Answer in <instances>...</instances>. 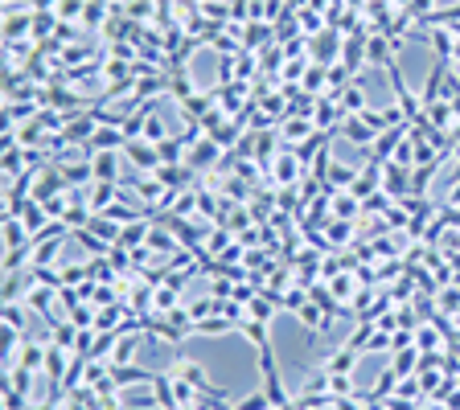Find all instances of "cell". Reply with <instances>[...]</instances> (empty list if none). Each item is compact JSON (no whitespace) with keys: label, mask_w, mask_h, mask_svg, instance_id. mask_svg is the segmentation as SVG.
I'll return each mask as SVG.
<instances>
[{"label":"cell","mask_w":460,"mask_h":410,"mask_svg":"<svg viewBox=\"0 0 460 410\" xmlns=\"http://www.w3.org/2000/svg\"><path fill=\"white\" fill-rule=\"evenodd\" d=\"M123 152L132 156V165H136V169H144V172L161 169V152H156V144H148V140H128Z\"/></svg>","instance_id":"1"},{"label":"cell","mask_w":460,"mask_h":410,"mask_svg":"<svg viewBox=\"0 0 460 410\" xmlns=\"http://www.w3.org/2000/svg\"><path fill=\"white\" fill-rule=\"evenodd\" d=\"M337 136L354 140V144H362L366 152H370V148H374V140H378V136H374V132H370V127H366L362 120H358V115H349L345 123H337Z\"/></svg>","instance_id":"2"},{"label":"cell","mask_w":460,"mask_h":410,"mask_svg":"<svg viewBox=\"0 0 460 410\" xmlns=\"http://www.w3.org/2000/svg\"><path fill=\"white\" fill-rule=\"evenodd\" d=\"M354 365H358V349L341 345L337 353H329V357H325V373H354Z\"/></svg>","instance_id":"3"},{"label":"cell","mask_w":460,"mask_h":410,"mask_svg":"<svg viewBox=\"0 0 460 410\" xmlns=\"http://www.w3.org/2000/svg\"><path fill=\"white\" fill-rule=\"evenodd\" d=\"M13 217H21L25 226H29V234H42V230H46L49 210L42 205V201H25V205H21V214H13Z\"/></svg>","instance_id":"4"},{"label":"cell","mask_w":460,"mask_h":410,"mask_svg":"<svg viewBox=\"0 0 460 410\" xmlns=\"http://www.w3.org/2000/svg\"><path fill=\"white\" fill-rule=\"evenodd\" d=\"M95 214H103V210H111L116 205V181H99L95 189H91V201H87Z\"/></svg>","instance_id":"5"},{"label":"cell","mask_w":460,"mask_h":410,"mask_svg":"<svg viewBox=\"0 0 460 410\" xmlns=\"http://www.w3.org/2000/svg\"><path fill=\"white\" fill-rule=\"evenodd\" d=\"M419 357H423V353H419L415 345H407V349H394V365H390V369H394L399 378H411L415 365H419Z\"/></svg>","instance_id":"6"},{"label":"cell","mask_w":460,"mask_h":410,"mask_svg":"<svg viewBox=\"0 0 460 410\" xmlns=\"http://www.w3.org/2000/svg\"><path fill=\"white\" fill-rule=\"evenodd\" d=\"M87 144L99 148V152H116L120 144H128V136H123V132H116V127H99V132L91 136V140H87Z\"/></svg>","instance_id":"7"},{"label":"cell","mask_w":460,"mask_h":410,"mask_svg":"<svg viewBox=\"0 0 460 410\" xmlns=\"http://www.w3.org/2000/svg\"><path fill=\"white\" fill-rule=\"evenodd\" d=\"M296 177H304V165H300V156L292 152V156H284V160L275 165V181H280V185H292Z\"/></svg>","instance_id":"8"},{"label":"cell","mask_w":460,"mask_h":410,"mask_svg":"<svg viewBox=\"0 0 460 410\" xmlns=\"http://www.w3.org/2000/svg\"><path fill=\"white\" fill-rule=\"evenodd\" d=\"M91 172H95V181H116L120 172H116V152H99L95 160H91Z\"/></svg>","instance_id":"9"},{"label":"cell","mask_w":460,"mask_h":410,"mask_svg":"<svg viewBox=\"0 0 460 410\" xmlns=\"http://www.w3.org/2000/svg\"><path fill=\"white\" fill-rule=\"evenodd\" d=\"M132 353H136V337H132V328H123L120 345H116V353H111V365H132Z\"/></svg>","instance_id":"10"},{"label":"cell","mask_w":460,"mask_h":410,"mask_svg":"<svg viewBox=\"0 0 460 410\" xmlns=\"http://www.w3.org/2000/svg\"><path fill=\"white\" fill-rule=\"evenodd\" d=\"M242 333H247V340H251L255 349H271V340H267V324H263V320H242Z\"/></svg>","instance_id":"11"},{"label":"cell","mask_w":460,"mask_h":410,"mask_svg":"<svg viewBox=\"0 0 460 410\" xmlns=\"http://www.w3.org/2000/svg\"><path fill=\"white\" fill-rule=\"evenodd\" d=\"M358 181V172L349 169V165H329V172H325V185L333 189V185H354Z\"/></svg>","instance_id":"12"},{"label":"cell","mask_w":460,"mask_h":410,"mask_svg":"<svg viewBox=\"0 0 460 410\" xmlns=\"http://www.w3.org/2000/svg\"><path fill=\"white\" fill-rule=\"evenodd\" d=\"M383 185H387V193H407V189H411V181H407V172L399 169V165H390L387 169V181H383Z\"/></svg>","instance_id":"13"},{"label":"cell","mask_w":460,"mask_h":410,"mask_svg":"<svg viewBox=\"0 0 460 410\" xmlns=\"http://www.w3.org/2000/svg\"><path fill=\"white\" fill-rule=\"evenodd\" d=\"M337 103H341V107H345V111H349V115H358V111H362V107H366V95H362V87H345V91H341V95H337Z\"/></svg>","instance_id":"14"},{"label":"cell","mask_w":460,"mask_h":410,"mask_svg":"<svg viewBox=\"0 0 460 410\" xmlns=\"http://www.w3.org/2000/svg\"><path fill=\"white\" fill-rule=\"evenodd\" d=\"M230 324H235V320H226V316H222V320H210V316H206V320H197L194 324V333H201V337H218V333H226Z\"/></svg>","instance_id":"15"},{"label":"cell","mask_w":460,"mask_h":410,"mask_svg":"<svg viewBox=\"0 0 460 410\" xmlns=\"http://www.w3.org/2000/svg\"><path fill=\"white\" fill-rule=\"evenodd\" d=\"M4 324L13 333H25V304H4Z\"/></svg>","instance_id":"16"},{"label":"cell","mask_w":460,"mask_h":410,"mask_svg":"<svg viewBox=\"0 0 460 410\" xmlns=\"http://www.w3.org/2000/svg\"><path fill=\"white\" fill-rule=\"evenodd\" d=\"M333 205H337V210H333V214H337V222H349V217H358V197H354V193H349V197H337Z\"/></svg>","instance_id":"17"},{"label":"cell","mask_w":460,"mask_h":410,"mask_svg":"<svg viewBox=\"0 0 460 410\" xmlns=\"http://www.w3.org/2000/svg\"><path fill=\"white\" fill-rule=\"evenodd\" d=\"M152 304H156L161 312H173V308H177V288H156Z\"/></svg>","instance_id":"18"},{"label":"cell","mask_w":460,"mask_h":410,"mask_svg":"<svg viewBox=\"0 0 460 410\" xmlns=\"http://www.w3.org/2000/svg\"><path fill=\"white\" fill-rule=\"evenodd\" d=\"M70 324H78V328H95V316H91V308L70 304Z\"/></svg>","instance_id":"19"},{"label":"cell","mask_w":460,"mask_h":410,"mask_svg":"<svg viewBox=\"0 0 460 410\" xmlns=\"http://www.w3.org/2000/svg\"><path fill=\"white\" fill-rule=\"evenodd\" d=\"M255 156H259V165H271V156H275V140L271 136H259V144H255Z\"/></svg>","instance_id":"20"},{"label":"cell","mask_w":460,"mask_h":410,"mask_svg":"<svg viewBox=\"0 0 460 410\" xmlns=\"http://www.w3.org/2000/svg\"><path fill=\"white\" fill-rule=\"evenodd\" d=\"M214 152H218V140H201L194 152V165H210L214 160Z\"/></svg>","instance_id":"21"},{"label":"cell","mask_w":460,"mask_h":410,"mask_svg":"<svg viewBox=\"0 0 460 410\" xmlns=\"http://www.w3.org/2000/svg\"><path fill=\"white\" fill-rule=\"evenodd\" d=\"M432 41H436L440 62H448V53H456V46H452V33H432Z\"/></svg>","instance_id":"22"},{"label":"cell","mask_w":460,"mask_h":410,"mask_svg":"<svg viewBox=\"0 0 460 410\" xmlns=\"http://www.w3.org/2000/svg\"><path fill=\"white\" fill-rule=\"evenodd\" d=\"M309 132H313V120H304V115L284 123V136H292V140H296V136H309Z\"/></svg>","instance_id":"23"},{"label":"cell","mask_w":460,"mask_h":410,"mask_svg":"<svg viewBox=\"0 0 460 410\" xmlns=\"http://www.w3.org/2000/svg\"><path fill=\"white\" fill-rule=\"evenodd\" d=\"M87 177H95V172H91V165H74V169L62 172V181H66V185H82Z\"/></svg>","instance_id":"24"},{"label":"cell","mask_w":460,"mask_h":410,"mask_svg":"<svg viewBox=\"0 0 460 410\" xmlns=\"http://www.w3.org/2000/svg\"><path fill=\"white\" fill-rule=\"evenodd\" d=\"M54 25H58V17H54V13H33V33H37V37H46Z\"/></svg>","instance_id":"25"},{"label":"cell","mask_w":460,"mask_h":410,"mask_svg":"<svg viewBox=\"0 0 460 410\" xmlns=\"http://www.w3.org/2000/svg\"><path fill=\"white\" fill-rule=\"evenodd\" d=\"M329 291H333V295H341V300H345V295L354 300V279H349V275H341V271H337V275H333V288H329Z\"/></svg>","instance_id":"26"},{"label":"cell","mask_w":460,"mask_h":410,"mask_svg":"<svg viewBox=\"0 0 460 410\" xmlns=\"http://www.w3.org/2000/svg\"><path fill=\"white\" fill-rule=\"evenodd\" d=\"M239 410H271V398L267 394H247L239 402Z\"/></svg>","instance_id":"27"},{"label":"cell","mask_w":460,"mask_h":410,"mask_svg":"<svg viewBox=\"0 0 460 410\" xmlns=\"http://www.w3.org/2000/svg\"><path fill=\"white\" fill-rule=\"evenodd\" d=\"M144 246H152V250H169V255H173V238L165 234V230H152Z\"/></svg>","instance_id":"28"},{"label":"cell","mask_w":460,"mask_h":410,"mask_svg":"<svg viewBox=\"0 0 460 410\" xmlns=\"http://www.w3.org/2000/svg\"><path fill=\"white\" fill-rule=\"evenodd\" d=\"M82 8H87V4H82V0H62V4H58V17H62V21H66V17H82Z\"/></svg>","instance_id":"29"},{"label":"cell","mask_w":460,"mask_h":410,"mask_svg":"<svg viewBox=\"0 0 460 410\" xmlns=\"http://www.w3.org/2000/svg\"><path fill=\"white\" fill-rule=\"evenodd\" d=\"M436 345H440V337L432 328H419V333H415V349H419V353H423V349H436Z\"/></svg>","instance_id":"30"},{"label":"cell","mask_w":460,"mask_h":410,"mask_svg":"<svg viewBox=\"0 0 460 410\" xmlns=\"http://www.w3.org/2000/svg\"><path fill=\"white\" fill-rule=\"evenodd\" d=\"M329 238H333V246L349 242V222H333V226H329Z\"/></svg>","instance_id":"31"},{"label":"cell","mask_w":460,"mask_h":410,"mask_svg":"<svg viewBox=\"0 0 460 410\" xmlns=\"http://www.w3.org/2000/svg\"><path fill=\"white\" fill-rule=\"evenodd\" d=\"M4 406H8V410H25V394H21V390H13V386H4Z\"/></svg>","instance_id":"32"},{"label":"cell","mask_w":460,"mask_h":410,"mask_svg":"<svg viewBox=\"0 0 460 410\" xmlns=\"http://www.w3.org/2000/svg\"><path fill=\"white\" fill-rule=\"evenodd\" d=\"M325 78H329L325 70H309V74H304V91H309V95H313V91H321V82H325Z\"/></svg>","instance_id":"33"},{"label":"cell","mask_w":460,"mask_h":410,"mask_svg":"<svg viewBox=\"0 0 460 410\" xmlns=\"http://www.w3.org/2000/svg\"><path fill=\"white\" fill-rule=\"evenodd\" d=\"M394 394H399V398H419V386H415L411 378H403V382L394 386Z\"/></svg>","instance_id":"34"},{"label":"cell","mask_w":460,"mask_h":410,"mask_svg":"<svg viewBox=\"0 0 460 410\" xmlns=\"http://www.w3.org/2000/svg\"><path fill=\"white\" fill-rule=\"evenodd\" d=\"M201 13H206V17H226V13H230V8H226V4H218V0H206V4H201Z\"/></svg>","instance_id":"35"},{"label":"cell","mask_w":460,"mask_h":410,"mask_svg":"<svg viewBox=\"0 0 460 410\" xmlns=\"http://www.w3.org/2000/svg\"><path fill=\"white\" fill-rule=\"evenodd\" d=\"M387 410H415V398H399V394H390Z\"/></svg>","instance_id":"36"},{"label":"cell","mask_w":460,"mask_h":410,"mask_svg":"<svg viewBox=\"0 0 460 410\" xmlns=\"http://www.w3.org/2000/svg\"><path fill=\"white\" fill-rule=\"evenodd\" d=\"M333 410H362V406H358V398L349 394V398H333Z\"/></svg>","instance_id":"37"},{"label":"cell","mask_w":460,"mask_h":410,"mask_svg":"<svg viewBox=\"0 0 460 410\" xmlns=\"http://www.w3.org/2000/svg\"><path fill=\"white\" fill-rule=\"evenodd\" d=\"M82 17H87V25H99V17H103V13H99V4H95V0L87 4V13H82Z\"/></svg>","instance_id":"38"},{"label":"cell","mask_w":460,"mask_h":410,"mask_svg":"<svg viewBox=\"0 0 460 410\" xmlns=\"http://www.w3.org/2000/svg\"><path fill=\"white\" fill-rule=\"evenodd\" d=\"M448 205H460V177L452 181V189H448Z\"/></svg>","instance_id":"39"},{"label":"cell","mask_w":460,"mask_h":410,"mask_svg":"<svg viewBox=\"0 0 460 410\" xmlns=\"http://www.w3.org/2000/svg\"><path fill=\"white\" fill-rule=\"evenodd\" d=\"M210 250H226V234H222V230L210 238Z\"/></svg>","instance_id":"40"},{"label":"cell","mask_w":460,"mask_h":410,"mask_svg":"<svg viewBox=\"0 0 460 410\" xmlns=\"http://www.w3.org/2000/svg\"><path fill=\"white\" fill-rule=\"evenodd\" d=\"M214 410H230V406H226V402H218V398H214Z\"/></svg>","instance_id":"41"},{"label":"cell","mask_w":460,"mask_h":410,"mask_svg":"<svg viewBox=\"0 0 460 410\" xmlns=\"http://www.w3.org/2000/svg\"><path fill=\"white\" fill-rule=\"evenodd\" d=\"M177 410H197V406H177Z\"/></svg>","instance_id":"42"},{"label":"cell","mask_w":460,"mask_h":410,"mask_svg":"<svg viewBox=\"0 0 460 410\" xmlns=\"http://www.w3.org/2000/svg\"><path fill=\"white\" fill-rule=\"evenodd\" d=\"M456 58H460V46H456Z\"/></svg>","instance_id":"43"}]
</instances>
